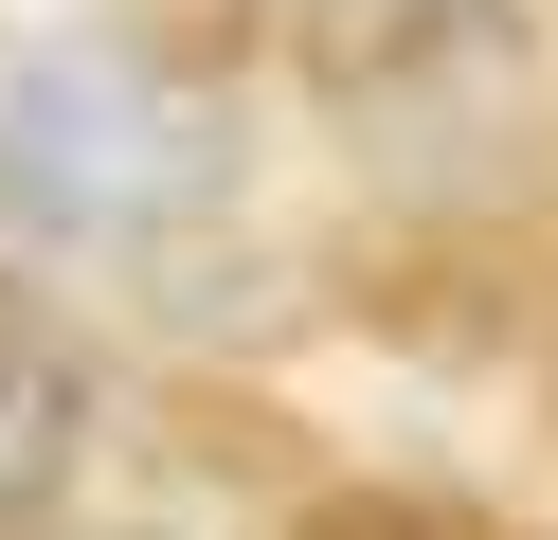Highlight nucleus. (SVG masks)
Wrapping results in <instances>:
<instances>
[{
	"label": "nucleus",
	"instance_id": "nucleus-1",
	"mask_svg": "<svg viewBox=\"0 0 558 540\" xmlns=\"http://www.w3.org/2000/svg\"><path fill=\"white\" fill-rule=\"evenodd\" d=\"M234 144L198 91H162L145 55H0V216L54 252H145L181 216H217Z\"/></svg>",
	"mask_w": 558,
	"mask_h": 540
},
{
	"label": "nucleus",
	"instance_id": "nucleus-2",
	"mask_svg": "<svg viewBox=\"0 0 558 540\" xmlns=\"http://www.w3.org/2000/svg\"><path fill=\"white\" fill-rule=\"evenodd\" d=\"M54 487H73V379L37 343H0V540H37Z\"/></svg>",
	"mask_w": 558,
	"mask_h": 540
},
{
	"label": "nucleus",
	"instance_id": "nucleus-3",
	"mask_svg": "<svg viewBox=\"0 0 558 540\" xmlns=\"http://www.w3.org/2000/svg\"><path fill=\"white\" fill-rule=\"evenodd\" d=\"M306 540H433V523H414V504H325Z\"/></svg>",
	"mask_w": 558,
	"mask_h": 540
}]
</instances>
